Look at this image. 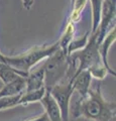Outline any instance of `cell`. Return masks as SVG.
I'll use <instances>...</instances> for the list:
<instances>
[{
  "label": "cell",
  "mask_w": 116,
  "mask_h": 121,
  "mask_svg": "<svg viewBox=\"0 0 116 121\" xmlns=\"http://www.w3.org/2000/svg\"><path fill=\"white\" fill-rule=\"evenodd\" d=\"M73 108L75 118L82 116L91 121H115V103L103 97L100 85L90 89L87 97L79 99Z\"/></svg>",
  "instance_id": "cell-1"
},
{
  "label": "cell",
  "mask_w": 116,
  "mask_h": 121,
  "mask_svg": "<svg viewBox=\"0 0 116 121\" xmlns=\"http://www.w3.org/2000/svg\"><path fill=\"white\" fill-rule=\"evenodd\" d=\"M59 48L60 45L58 41L52 44H44L43 47H34L18 56H4V63L26 77L27 73L31 71L35 65L52 56Z\"/></svg>",
  "instance_id": "cell-2"
},
{
  "label": "cell",
  "mask_w": 116,
  "mask_h": 121,
  "mask_svg": "<svg viewBox=\"0 0 116 121\" xmlns=\"http://www.w3.org/2000/svg\"><path fill=\"white\" fill-rule=\"evenodd\" d=\"M66 51L61 48L46 59L42 65L44 72V88L48 92L54 86L66 79L69 69V59Z\"/></svg>",
  "instance_id": "cell-3"
},
{
  "label": "cell",
  "mask_w": 116,
  "mask_h": 121,
  "mask_svg": "<svg viewBox=\"0 0 116 121\" xmlns=\"http://www.w3.org/2000/svg\"><path fill=\"white\" fill-rule=\"evenodd\" d=\"M97 36H98L97 32L91 33L85 48L69 55L68 59L70 62L77 63V60L79 62V66L77 67L74 76L79 74L82 71L89 70L91 67L97 65V64L102 63L99 55V44L97 43Z\"/></svg>",
  "instance_id": "cell-4"
},
{
  "label": "cell",
  "mask_w": 116,
  "mask_h": 121,
  "mask_svg": "<svg viewBox=\"0 0 116 121\" xmlns=\"http://www.w3.org/2000/svg\"><path fill=\"white\" fill-rule=\"evenodd\" d=\"M48 92L53 96L56 103L58 104L59 109L61 111L62 121H69L70 116V103L71 98L74 94L72 83L70 80H64L54 86Z\"/></svg>",
  "instance_id": "cell-5"
},
{
  "label": "cell",
  "mask_w": 116,
  "mask_h": 121,
  "mask_svg": "<svg viewBox=\"0 0 116 121\" xmlns=\"http://www.w3.org/2000/svg\"><path fill=\"white\" fill-rule=\"evenodd\" d=\"M115 19V0H103L102 7H101V14H100V22L98 25L96 32H97V43L100 44L104 39L107 28L112 21Z\"/></svg>",
  "instance_id": "cell-6"
},
{
  "label": "cell",
  "mask_w": 116,
  "mask_h": 121,
  "mask_svg": "<svg viewBox=\"0 0 116 121\" xmlns=\"http://www.w3.org/2000/svg\"><path fill=\"white\" fill-rule=\"evenodd\" d=\"M91 82L92 77L87 70L80 72L72 78L71 83H72L73 90L74 92L78 93L79 99H84L87 97L89 90L91 89Z\"/></svg>",
  "instance_id": "cell-7"
},
{
  "label": "cell",
  "mask_w": 116,
  "mask_h": 121,
  "mask_svg": "<svg viewBox=\"0 0 116 121\" xmlns=\"http://www.w3.org/2000/svg\"><path fill=\"white\" fill-rule=\"evenodd\" d=\"M115 39H116V28H115V25L111 28V30L109 32L106 33L104 39L102 40V43L99 44V55H100V59H101V62L104 65V67L106 68L107 72L109 74H111L112 76H115L116 73L115 71H113L111 69V67L109 66L108 64V52H109L110 48L112 47V44L115 43Z\"/></svg>",
  "instance_id": "cell-8"
},
{
  "label": "cell",
  "mask_w": 116,
  "mask_h": 121,
  "mask_svg": "<svg viewBox=\"0 0 116 121\" xmlns=\"http://www.w3.org/2000/svg\"><path fill=\"white\" fill-rule=\"evenodd\" d=\"M44 88V72L43 67L29 71L25 77V92H31Z\"/></svg>",
  "instance_id": "cell-9"
},
{
  "label": "cell",
  "mask_w": 116,
  "mask_h": 121,
  "mask_svg": "<svg viewBox=\"0 0 116 121\" xmlns=\"http://www.w3.org/2000/svg\"><path fill=\"white\" fill-rule=\"evenodd\" d=\"M40 103L44 108V113L47 114L50 121H62L61 111L59 109L58 104L56 103L53 96L50 92H46L44 96L40 99Z\"/></svg>",
  "instance_id": "cell-10"
},
{
  "label": "cell",
  "mask_w": 116,
  "mask_h": 121,
  "mask_svg": "<svg viewBox=\"0 0 116 121\" xmlns=\"http://www.w3.org/2000/svg\"><path fill=\"white\" fill-rule=\"evenodd\" d=\"M25 89V78L19 76L13 81H11L7 84H3V87L0 90V98L3 97H11L19 95L22 92H24Z\"/></svg>",
  "instance_id": "cell-11"
},
{
  "label": "cell",
  "mask_w": 116,
  "mask_h": 121,
  "mask_svg": "<svg viewBox=\"0 0 116 121\" xmlns=\"http://www.w3.org/2000/svg\"><path fill=\"white\" fill-rule=\"evenodd\" d=\"M47 90L46 88H43V89H39V90H36V91H31V92H22L20 98H19V101H18V106L19 105H23V106H26L30 103H34V102H39L40 99L44 96Z\"/></svg>",
  "instance_id": "cell-12"
},
{
  "label": "cell",
  "mask_w": 116,
  "mask_h": 121,
  "mask_svg": "<svg viewBox=\"0 0 116 121\" xmlns=\"http://www.w3.org/2000/svg\"><path fill=\"white\" fill-rule=\"evenodd\" d=\"M92 7V32H96L100 22V14H101V7H102L103 0H90Z\"/></svg>",
  "instance_id": "cell-13"
},
{
  "label": "cell",
  "mask_w": 116,
  "mask_h": 121,
  "mask_svg": "<svg viewBox=\"0 0 116 121\" xmlns=\"http://www.w3.org/2000/svg\"><path fill=\"white\" fill-rule=\"evenodd\" d=\"M74 33H75V23L68 22V24H67V26H66L65 31H64V35H62L61 39H60V40L58 41L60 48H61L62 50L67 52V48H68L69 43L72 41Z\"/></svg>",
  "instance_id": "cell-14"
},
{
  "label": "cell",
  "mask_w": 116,
  "mask_h": 121,
  "mask_svg": "<svg viewBox=\"0 0 116 121\" xmlns=\"http://www.w3.org/2000/svg\"><path fill=\"white\" fill-rule=\"evenodd\" d=\"M88 39H89V32H86L84 35L80 36L79 39H73L72 41L69 43L68 48H67V54H68V56L85 48L88 43Z\"/></svg>",
  "instance_id": "cell-15"
},
{
  "label": "cell",
  "mask_w": 116,
  "mask_h": 121,
  "mask_svg": "<svg viewBox=\"0 0 116 121\" xmlns=\"http://www.w3.org/2000/svg\"><path fill=\"white\" fill-rule=\"evenodd\" d=\"M86 2H87V0H75L74 3L72 4V12H71L69 22L75 23V22H77L80 19L82 10L86 6Z\"/></svg>",
  "instance_id": "cell-16"
},
{
  "label": "cell",
  "mask_w": 116,
  "mask_h": 121,
  "mask_svg": "<svg viewBox=\"0 0 116 121\" xmlns=\"http://www.w3.org/2000/svg\"><path fill=\"white\" fill-rule=\"evenodd\" d=\"M87 71L90 73L92 78H95L97 80H103V79L107 76V73H108L106 68L104 67V65L102 63H99V64H97V65L91 67Z\"/></svg>",
  "instance_id": "cell-17"
},
{
  "label": "cell",
  "mask_w": 116,
  "mask_h": 121,
  "mask_svg": "<svg viewBox=\"0 0 116 121\" xmlns=\"http://www.w3.org/2000/svg\"><path fill=\"white\" fill-rule=\"evenodd\" d=\"M24 121H50L47 118V116L46 113H43V114H40L39 116L37 117H34V118H30V119H27V120H24Z\"/></svg>",
  "instance_id": "cell-18"
},
{
  "label": "cell",
  "mask_w": 116,
  "mask_h": 121,
  "mask_svg": "<svg viewBox=\"0 0 116 121\" xmlns=\"http://www.w3.org/2000/svg\"><path fill=\"white\" fill-rule=\"evenodd\" d=\"M22 4H23V7L25 9L29 10L33 4V0H22Z\"/></svg>",
  "instance_id": "cell-19"
},
{
  "label": "cell",
  "mask_w": 116,
  "mask_h": 121,
  "mask_svg": "<svg viewBox=\"0 0 116 121\" xmlns=\"http://www.w3.org/2000/svg\"><path fill=\"white\" fill-rule=\"evenodd\" d=\"M0 63H4V55L1 54V52H0Z\"/></svg>",
  "instance_id": "cell-20"
},
{
  "label": "cell",
  "mask_w": 116,
  "mask_h": 121,
  "mask_svg": "<svg viewBox=\"0 0 116 121\" xmlns=\"http://www.w3.org/2000/svg\"><path fill=\"white\" fill-rule=\"evenodd\" d=\"M74 1H75V0H71V3H72V4H73V3H74Z\"/></svg>",
  "instance_id": "cell-21"
}]
</instances>
